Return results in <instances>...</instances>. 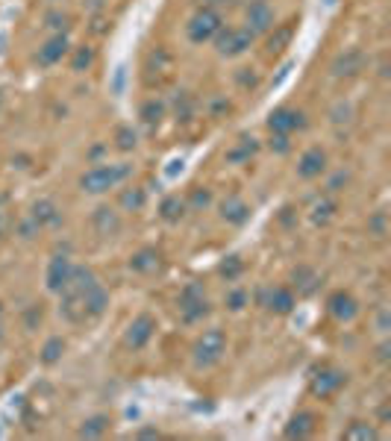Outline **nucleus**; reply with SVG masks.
<instances>
[{
  "instance_id": "37998d69",
  "label": "nucleus",
  "mask_w": 391,
  "mask_h": 441,
  "mask_svg": "<svg viewBox=\"0 0 391 441\" xmlns=\"http://www.w3.org/2000/svg\"><path fill=\"white\" fill-rule=\"evenodd\" d=\"M341 186H347V174L345 171H338V174L327 183V194H335V191H341Z\"/></svg>"
},
{
  "instance_id": "c9c22d12",
  "label": "nucleus",
  "mask_w": 391,
  "mask_h": 441,
  "mask_svg": "<svg viewBox=\"0 0 391 441\" xmlns=\"http://www.w3.org/2000/svg\"><path fill=\"white\" fill-rule=\"evenodd\" d=\"M248 303H250V294L244 291V288H233V291L227 294V309H230V312H241Z\"/></svg>"
},
{
  "instance_id": "393cba45",
  "label": "nucleus",
  "mask_w": 391,
  "mask_h": 441,
  "mask_svg": "<svg viewBox=\"0 0 391 441\" xmlns=\"http://www.w3.org/2000/svg\"><path fill=\"white\" fill-rule=\"evenodd\" d=\"M186 215V201L177 198V194H171V198H165L159 203V218L168 220V224H177V220Z\"/></svg>"
},
{
  "instance_id": "6ab92c4d",
  "label": "nucleus",
  "mask_w": 391,
  "mask_h": 441,
  "mask_svg": "<svg viewBox=\"0 0 391 441\" xmlns=\"http://www.w3.org/2000/svg\"><path fill=\"white\" fill-rule=\"evenodd\" d=\"M68 36L65 33H56L54 39H47L41 47H39V62L41 65H56V62H62V56L68 54Z\"/></svg>"
},
{
  "instance_id": "7c9ffc66",
  "label": "nucleus",
  "mask_w": 391,
  "mask_h": 441,
  "mask_svg": "<svg viewBox=\"0 0 391 441\" xmlns=\"http://www.w3.org/2000/svg\"><path fill=\"white\" fill-rule=\"evenodd\" d=\"M209 203H212V191H209L206 186H194V188L188 191L186 206H191V209H206Z\"/></svg>"
},
{
  "instance_id": "20e7f679",
  "label": "nucleus",
  "mask_w": 391,
  "mask_h": 441,
  "mask_svg": "<svg viewBox=\"0 0 391 441\" xmlns=\"http://www.w3.org/2000/svg\"><path fill=\"white\" fill-rule=\"evenodd\" d=\"M253 39H256V36H253L248 27H221V33H218L212 41H215L218 56L235 59V56H241V54L253 44Z\"/></svg>"
},
{
  "instance_id": "dca6fc26",
  "label": "nucleus",
  "mask_w": 391,
  "mask_h": 441,
  "mask_svg": "<svg viewBox=\"0 0 391 441\" xmlns=\"http://www.w3.org/2000/svg\"><path fill=\"white\" fill-rule=\"evenodd\" d=\"M318 285H321V277H318L315 268L298 265L295 271H291V291H298L300 298H309V294H315Z\"/></svg>"
},
{
  "instance_id": "49530a36",
  "label": "nucleus",
  "mask_w": 391,
  "mask_h": 441,
  "mask_svg": "<svg viewBox=\"0 0 391 441\" xmlns=\"http://www.w3.org/2000/svg\"><path fill=\"white\" fill-rule=\"evenodd\" d=\"M221 112H230V103L227 101H215L212 103V115H221Z\"/></svg>"
},
{
  "instance_id": "4be33fe9",
  "label": "nucleus",
  "mask_w": 391,
  "mask_h": 441,
  "mask_svg": "<svg viewBox=\"0 0 391 441\" xmlns=\"http://www.w3.org/2000/svg\"><path fill=\"white\" fill-rule=\"evenodd\" d=\"M30 218L36 220L39 227H59L62 224V212H59V206L54 201H39V203H33Z\"/></svg>"
},
{
  "instance_id": "a19ab883",
  "label": "nucleus",
  "mask_w": 391,
  "mask_h": 441,
  "mask_svg": "<svg viewBox=\"0 0 391 441\" xmlns=\"http://www.w3.org/2000/svg\"><path fill=\"white\" fill-rule=\"evenodd\" d=\"M39 224H36V220L33 218H27V220H21V224H18V235L21 238H33V235H39Z\"/></svg>"
},
{
  "instance_id": "c756f323",
  "label": "nucleus",
  "mask_w": 391,
  "mask_h": 441,
  "mask_svg": "<svg viewBox=\"0 0 391 441\" xmlns=\"http://www.w3.org/2000/svg\"><path fill=\"white\" fill-rule=\"evenodd\" d=\"M141 121L144 124H151V127H156L159 121H162V115H165V103H159V101H148V103H141Z\"/></svg>"
},
{
  "instance_id": "a211bd4d",
  "label": "nucleus",
  "mask_w": 391,
  "mask_h": 441,
  "mask_svg": "<svg viewBox=\"0 0 391 441\" xmlns=\"http://www.w3.org/2000/svg\"><path fill=\"white\" fill-rule=\"evenodd\" d=\"M291 39H295V21L291 24H274L271 27V33H268V41H265V51H268V56H280L285 47L291 44Z\"/></svg>"
},
{
  "instance_id": "ea45409f",
  "label": "nucleus",
  "mask_w": 391,
  "mask_h": 441,
  "mask_svg": "<svg viewBox=\"0 0 391 441\" xmlns=\"http://www.w3.org/2000/svg\"><path fill=\"white\" fill-rule=\"evenodd\" d=\"M368 233H371V235H377V238H382V235H385V212L371 215V220H368Z\"/></svg>"
},
{
  "instance_id": "1a4fd4ad",
  "label": "nucleus",
  "mask_w": 391,
  "mask_h": 441,
  "mask_svg": "<svg viewBox=\"0 0 391 441\" xmlns=\"http://www.w3.org/2000/svg\"><path fill=\"white\" fill-rule=\"evenodd\" d=\"M365 54L359 51V47H350V51H341L332 62H330V71H332V77L335 80H350V77H356V74H362L365 71Z\"/></svg>"
},
{
  "instance_id": "9b49d317",
  "label": "nucleus",
  "mask_w": 391,
  "mask_h": 441,
  "mask_svg": "<svg viewBox=\"0 0 391 441\" xmlns=\"http://www.w3.org/2000/svg\"><path fill=\"white\" fill-rule=\"evenodd\" d=\"M327 312L335 318V321H341V324H350L353 318L359 315V300L353 298L350 291L338 288V291H332L330 298H327Z\"/></svg>"
},
{
  "instance_id": "9d476101",
  "label": "nucleus",
  "mask_w": 391,
  "mask_h": 441,
  "mask_svg": "<svg viewBox=\"0 0 391 441\" xmlns=\"http://www.w3.org/2000/svg\"><path fill=\"white\" fill-rule=\"evenodd\" d=\"M306 124H309L306 115L298 112V109H291V106H280V109H274L271 115H268V130H271V133L291 136L295 130H303Z\"/></svg>"
},
{
  "instance_id": "c03bdc74",
  "label": "nucleus",
  "mask_w": 391,
  "mask_h": 441,
  "mask_svg": "<svg viewBox=\"0 0 391 441\" xmlns=\"http://www.w3.org/2000/svg\"><path fill=\"white\" fill-rule=\"evenodd\" d=\"M332 121H335V124H341V121H350V106L347 103H338L332 109Z\"/></svg>"
},
{
  "instance_id": "b1692460",
  "label": "nucleus",
  "mask_w": 391,
  "mask_h": 441,
  "mask_svg": "<svg viewBox=\"0 0 391 441\" xmlns=\"http://www.w3.org/2000/svg\"><path fill=\"white\" fill-rule=\"evenodd\" d=\"M341 438H345V441H374V438H380V432H377V427L368 424V421H353V424L345 427Z\"/></svg>"
},
{
  "instance_id": "3c124183",
  "label": "nucleus",
  "mask_w": 391,
  "mask_h": 441,
  "mask_svg": "<svg viewBox=\"0 0 391 441\" xmlns=\"http://www.w3.org/2000/svg\"><path fill=\"white\" fill-rule=\"evenodd\" d=\"M0 233H4V218H0Z\"/></svg>"
},
{
  "instance_id": "6e6552de",
  "label": "nucleus",
  "mask_w": 391,
  "mask_h": 441,
  "mask_svg": "<svg viewBox=\"0 0 391 441\" xmlns=\"http://www.w3.org/2000/svg\"><path fill=\"white\" fill-rule=\"evenodd\" d=\"M153 330H156V318L153 315H148V312L136 315L130 321V327H127V333H124V345L133 348V350H141L153 338Z\"/></svg>"
},
{
  "instance_id": "a18cd8bd",
  "label": "nucleus",
  "mask_w": 391,
  "mask_h": 441,
  "mask_svg": "<svg viewBox=\"0 0 391 441\" xmlns=\"http://www.w3.org/2000/svg\"><path fill=\"white\" fill-rule=\"evenodd\" d=\"M388 353H391V345H388V341H382V345L377 348V359L380 362H388Z\"/></svg>"
},
{
  "instance_id": "09e8293b",
  "label": "nucleus",
  "mask_w": 391,
  "mask_h": 441,
  "mask_svg": "<svg viewBox=\"0 0 391 441\" xmlns=\"http://www.w3.org/2000/svg\"><path fill=\"white\" fill-rule=\"evenodd\" d=\"M138 435H141V438H153V435H159V432H156V430H138Z\"/></svg>"
},
{
  "instance_id": "603ef678",
  "label": "nucleus",
  "mask_w": 391,
  "mask_h": 441,
  "mask_svg": "<svg viewBox=\"0 0 391 441\" xmlns=\"http://www.w3.org/2000/svg\"><path fill=\"white\" fill-rule=\"evenodd\" d=\"M0 318H4V303H0Z\"/></svg>"
},
{
  "instance_id": "72a5a7b5",
  "label": "nucleus",
  "mask_w": 391,
  "mask_h": 441,
  "mask_svg": "<svg viewBox=\"0 0 391 441\" xmlns=\"http://www.w3.org/2000/svg\"><path fill=\"white\" fill-rule=\"evenodd\" d=\"M241 271H244V262H241L238 256H227L221 265H218V274L227 277V280H238Z\"/></svg>"
},
{
  "instance_id": "473e14b6",
  "label": "nucleus",
  "mask_w": 391,
  "mask_h": 441,
  "mask_svg": "<svg viewBox=\"0 0 391 441\" xmlns=\"http://www.w3.org/2000/svg\"><path fill=\"white\" fill-rule=\"evenodd\" d=\"M91 62H94V47H77V54L71 56V68H74L77 74L88 71V68H91Z\"/></svg>"
},
{
  "instance_id": "f03ea898",
  "label": "nucleus",
  "mask_w": 391,
  "mask_h": 441,
  "mask_svg": "<svg viewBox=\"0 0 391 441\" xmlns=\"http://www.w3.org/2000/svg\"><path fill=\"white\" fill-rule=\"evenodd\" d=\"M221 27H224L221 12H218V9H209V6H200L198 12L188 18L186 36H188L191 44H206V41H212L218 33H221Z\"/></svg>"
},
{
  "instance_id": "e433bc0d",
  "label": "nucleus",
  "mask_w": 391,
  "mask_h": 441,
  "mask_svg": "<svg viewBox=\"0 0 391 441\" xmlns=\"http://www.w3.org/2000/svg\"><path fill=\"white\" fill-rule=\"evenodd\" d=\"M44 24H47L51 30H56V33H68L71 18H68L65 12H47V15H44Z\"/></svg>"
},
{
  "instance_id": "c85d7f7f",
  "label": "nucleus",
  "mask_w": 391,
  "mask_h": 441,
  "mask_svg": "<svg viewBox=\"0 0 391 441\" xmlns=\"http://www.w3.org/2000/svg\"><path fill=\"white\" fill-rule=\"evenodd\" d=\"M256 151H259L256 138H248V136H244V138H241V144L235 147V151H230V153H227V159H230V162H244V159H250Z\"/></svg>"
},
{
  "instance_id": "0eeeda50",
  "label": "nucleus",
  "mask_w": 391,
  "mask_h": 441,
  "mask_svg": "<svg viewBox=\"0 0 391 441\" xmlns=\"http://www.w3.org/2000/svg\"><path fill=\"white\" fill-rule=\"evenodd\" d=\"M244 27H248L253 36H265L274 27V6L268 0H250L244 6Z\"/></svg>"
},
{
  "instance_id": "f8f14e48",
  "label": "nucleus",
  "mask_w": 391,
  "mask_h": 441,
  "mask_svg": "<svg viewBox=\"0 0 391 441\" xmlns=\"http://www.w3.org/2000/svg\"><path fill=\"white\" fill-rule=\"evenodd\" d=\"M327 171V153L321 147H309V151L298 159V177L300 180H318Z\"/></svg>"
},
{
  "instance_id": "ddd939ff",
  "label": "nucleus",
  "mask_w": 391,
  "mask_h": 441,
  "mask_svg": "<svg viewBox=\"0 0 391 441\" xmlns=\"http://www.w3.org/2000/svg\"><path fill=\"white\" fill-rule=\"evenodd\" d=\"M262 306L271 309L274 315H288V312H295L298 298H295V291L291 288H271V291L262 294Z\"/></svg>"
},
{
  "instance_id": "39448f33",
  "label": "nucleus",
  "mask_w": 391,
  "mask_h": 441,
  "mask_svg": "<svg viewBox=\"0 0 391 441\" xmlns=\"http://www.w3.org/2000/svg\"><path fill=\"white\" fill-rule=\"evenodd\" d=\"M212 312L209 300H206V291L200 283H188L180 294V315H183V321L186 324H198L203 321V318Z\"/></svg>"
},
{
  "instance_id": "4c0bfd02",
  "label": "nucleus",
  "mask_w": 391,
  "mask_h": 441,
  "mask_svg": "<svg viewBox=\"0 0 391 441\" xmlns=\"http://www.w3.org/2000/svg\"><path fill=\"white\" fill-rule=\"evenodd\" d=\"M235 83H238L241 88H256V86H259V74H256L253 68H238V71H235Z\"/></svg>"
},
{
  "instance_id": "4468645a",
  "label": "nucleus",
  "mask_w": 391,
  "mask_h": 441,
  "mask_svg": "<svg viewBox=\"0 0 391 441\" xmlns=\"http://www.w3.org/2000/svg\"><path fill=\"white\" fill-rule=\"evenodd\" d=\"M91 224H94L97 235H103V238L118 235L121 227H124V224H121V215H118L112 206H97L94 215H91Z\"/></svg>"
},
{
  "instance_id": "f3484780",
  "label": "nucleus",
  "mask_w": 391,
  "mask_h": 441,
  "mask_svg": "<svg viewBox=\"0 0 391 441\" xmlns=\"http://www.w3.org/2000/svg\"><path fill=\"white\" fill-rule=\"evenodd\" d=\"M130 268L136 274H144V277H151L156 271H162V253L156 248H141L138 253L130 256Z\"/></svg>"
},
{
  "instance_id": "bb28decb",
  "label": "nucleus",
  "mask_w": 391,
  "mask_h": 441,
  "mask_svg": "<svg viewBox=\"0 0 391 441\" xmlns=\"http://www.w3.org/2000/svg\"><path fill=\"white\" fill-rule=\"evenodd\" d=\"M65 338L62 335H54V338H47L44 341V348H41V362L44 365H56L62 356H65Z\"/></svg>"
},
{
  "instance_id": "2f4dec72",
  "label": "nucleus",
  "mask_w": 391,
  "mask_h": 441,
  "mask_svg": "<svg viewBox=\"0 0 391 441\" xmlns=\"http://www.w3.org/2000/svg\"><path fill=\"white\" fill-rule=\"evenodd\" d=\"M136 144H138V136L133 133V127H118L115 130V147L118 151H136Z\"/></svg>"
},
{
  "instance_id": "a878e982",
  "label": "nucleus",
  "mask_w": 391,
  "mask_h": 441,
  "mask_svg": "<svg viewBox=\"0 0 391 441\" xmlns=\"http://www.w3.org/2000/svg\"><path fill=\"white\" fill-rule=\"evenodd\" d=\"M335 212H338V206H335V201L330 198V194H324V198L321 201H315L312 203V220H315V224H330V220L335 218Z\"/></svg>"
},
{
  "instance_id": "2eb2a0df",
  "label": "nucleus",
  "mask_w": 391,
  "mask_h": 441,
  "mask_svg": "<svg viewBox=\"0 0 391 441\" xmlns=\"http://www.w3.org/2000/svg\"><path fill=\"white\" fill-rule=\"evenodd\" d=\"M71 271H74V265H71L68 256H54L51 265H47V291L59 294L71 277Z\"/></svg>"
},
{
  "instance_id": "412c9836",
  "label": "nucleus",
  "mask_w": 391,
  "mask_h": 441,
  "mask_svg": "<svg viewBox=\"0 0 391 441\" xmlns=\"http://www.w3.org/2000/svg\"><path fill=\"white\" fill-rule=\"evenodd\" d=\"M221 218L227 220V224H233V227H244L250 220V206L244 203L241 198H227L221 203Z\"/></svg>"
},
{
  "instance_id": "8fccbe9b",
  "label": "nucleus",
  "mask_w": 391,
  "mask_h": 441,
  "mask_svg": "<svg viewBox=\"0 0 391 441\" xmlns=\"http://www.w3.org/2000/svg\"><path fill=\"white\" fill-rule=\"evenodd\" d=\"M6 338V330H4V324H0V341H4Z\"/></svg>"
},
{
  "instance_id": "de8ad7c7",
  "label": "nucleus",
  "mask_w": 391,
  "mask_h": 441,
  "mask_svg": "<svg viewBox=\"0 0 391 441\" xmlns=\"http://www.w3.org/2000/svg\"><path fill=\"white\" fill-rule=\"evenodd\" d=\"M380 333H388V312H380Z\"/></svg>"
},
{
  "instance_id": "f704fd0d",
  "label": "nucleus",
  "mask_w": 391,
  "mask_h": 441,
  "mask_svg": "<svg viewBox=\"0 0 391 441\" xmlns=\"http://www.w3.org/2000/svg\"><path fill=\"white\" fill-rule=\"evenodd\" d=\"M174 109H177V118H183V121H188L194 115V101H191L188 91H180L174 97Z\"/></svg>"
},
{
  "instance_id": "7ed1b4c3",
  "label": "nucleus",
  "mask_w": 391,
  "mask_h": 441,
  "mask_svg": "<svg viewBox=\"0 0 391 441\" xmlns=\"http://www.w3.org/2000/svg\"><path fill=\"white\" fill-rule=\"evenodd\" d=\"M191 353H194V365L198 368H212L227 353V335L221 330H206L198 341H194Z\"/></svg>"
},
{
  "instance_id": "aec40b11",
  "label": "nucleus",
  "mask_w": 391,
  "mask_h": 441,
  "mask_svg": "<svg viewBox=\"0 0 391 441\" xmlns=\"http://www.w3.org/2000/svg\"><path fill=\"white\" fill-rule=\"evenodd\" d=\"M315 430H318V415L298 412V415H291V421L285 424V438H309Z\"/></svg>"
},
{
  "instance_id": "79ce46f5",
  "label": "nucleus",
  "mask_w": 391,
  "mask_h": 441,
  "mask_svg": "<svg viewBox=\"0 0 391 441\" xmlns=\"http://www.w3.org/2000/svg\"><path fill=\"white\" fill-rule=\"evenodd\" d=\"M244 0H203V6H209V9H235V6H241Z\"/></svg>"
},
{
  "instance_id": "423d86ee",
  "label": "nucleus",
  "mask_w": 391,
  "mask_h": 441,
  "mask_svg": "<svg viewBox=\"0 0 391 441\" xmlns=\"http://www.w3.org/2000/svg\"><path fill=\"white\" fill-rule=\"evenodd\" d=\"M347 385V374L345 371H338V368H321L312 380H309V391L315 397H321V400H327V397H332V395H338L341 388Z\"/></svg>"
},
{
  "instance_id": "cd10ccee",
  "label": "nucleus",
  "mask_w": 391,
  "mask_h": 441,
  "mask_svg": "<svg viewBox=\"0 0 391 441\" xmlns=\"http://www.w3.org/2000/svg\"><path fill=\"white\" fill-rule=\"evenodd\" d=\"M109 430V418L106 415H94V418H88L83 427H80V438H101L103 432Z\"/></svg>"
},
{
  "instance_id": "f257e3e1",
  "label": "nucleus",
  "mask_w": 391,
  "mask_h": 441,
  "mask_svg": "<svg viewBox=\"0 0 391 441\" xmlns=\"http://www.w3.org/2000/svg\"><path fill=\"white\" fill-rule=\"evenodd\" d=\"M130 177H133V165H127V162H121V165H94L80 177V188L86 194H106L109 188L121 186Z\"/></svg>"
},
{
  "instance_id": "5701e85b",
  "label": "nucleus",
  "mask_w": 391,
  "mask_h": 441,
  "mask_svg": "<svg viewBox=\"0 0 391 441\" xmlns=\"http://www.w3.org/2000/svg\"><path fill=\"white\" fill-rule=\"evenodd\" d=\"M118 203L127 212H138V209H144V203H148V194H144V188H138V186H127V188H121Z\"/></svg>"
},
{
  "instance_id": "58836bf2",
  "label": "nucleus",
  "mask_w": 391,
  "mask_h": 441,
  "mask_svg": "<svg viewBox=\"0 0 391 441\" xmlns=\"http://www.w3.org/2000/svg\"><path fill=\"white\" fill-rule=\"evenodd\" d=\"M268 144H271V151H274V153L285 156V153L291 151V136H285V133H271Z\"/></svg>"
}]
</instances>
